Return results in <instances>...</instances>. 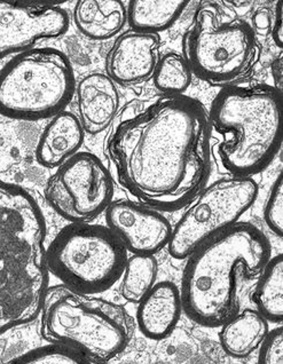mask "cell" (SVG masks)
I'll use <instances>...</instances> for the list:
<instances>
[{"instance_id": "obj_9", "label": "cell", "mask_w": 283, "mask_h": 364, "mask_svg": "<svg viewBox=\"0 0 283 364\" xmlns=\"http://www.w3.org/2000/svg\"><path fill=\"white\" fill-rule=\"evenodd\" d=\"M260 193L254 178L226 176L205 186L172 228L170 256L185 260L195 250L240 223Z\"/></svg>"}, {"instance_id": "obj_14", "label": "cell", "mask_w": 283, "mask_h": 364, "mask_svg": "<svg viewBox=\"0 0 283 364\" xmlns=\"http://www.w3.org/2000/svg\"><path fill=\"white\" fill-rule=\"evenodd\" d=\"M77 109L84 131L97 135L116 121L119 112L117 85L106 74L92 73L76 84Z\"/></svg>"}, {"instance_id": "obj_10", "label": "cell", "mask_w": 283, "mask_h": 364, "mask_svg": "<svg viewBox=\"0 0 283 364\" xmlns=\"http://www.w3.org/2000/svg\"><path fill=\"white\" fill-rule=\"evenodd\" d=\"M110 168L91 153H78L50 176L44 189L48 205L70 223H90L114 198Z\"/></svg>"}, {"instance_id": "obj_21", "label": "cell", "mask_w": 283, "mask_h": 364, "mask_svg": "<svg viewBox=\"0 0 283 364\" xmlns=\"http://www.w3.org/2000/svg\"><path fill=\"white\" fill-rule=\"evenodd\" d=\"M159 262L155 256H131L122 274L119 292L127 301L138 304L157 283Z\"/></svg>"}, {"instance_id": "obj_4", "label": "cell", "mask_w": 283, "mask_h": 364, "mask_svg": "<svg viewBox=\"0 0 283 364\" xmlns=\"http://www.w3.org/2000/svg\"><path fill=\"white\" fill-rule=\"evenodd\" d=\"M210 127L224 140L219 164L230 176L252 178L269 168L282 144V91L269 84L221 88L213 99Z\"/></svg>"}, {"instance_id": "obj_19", "label": "cell", "mask_w": 283, "mask_h": 364, "mask_svg": "<svg viewBox=\"0 0 283 364\" xmlns=\"http://www.w3.org/2000/svg\"><path fill=\"white\" fill-rule=\"evenodd\" d=\"M188 4L181 0H131L127 6V24L133 31L159 35L174 26Z\"/></svg>"}, {"instance_id": "obj_7", "label": "cell", "mask_w": 283, "mask_h": 364, "mask_svg": "<svg viewBox=\"0 0 283 364\" xmlns=\"http://www.w3.org/2000/svg\"><path fill=\"white\" fill-rule=\"evenodd\" d=\"M183 56L193 76L223 88L245 82L260 61V46L245 21L223 22L217 7L204 5L183 36Z\"/></svg>"}, {"instance_id": "obj_26", "label": "cell", "mask_w": 283, "mask_h": 364, "mask_svg": "<svg viewBox=\"0 0 283 364\" xmlns=\"http://www.w3.org/2000/svg\"><path fill=\"white\" fill-rule=\"evenodd\" d=\"M272 38L277 48H282L283 44V18L282 3L279 1L275 9L274 21L272 24Z\"/></svg>"}, {"instance_id": "obj_3", "label": "cell", "mask_w": 283, "mask_h": 364, "mask_svg": "<svg viewBox=\"0 0 283 364\" xmlns=\"http://www.w3.org/2000/svg\"><path fill=\"white\" fill-rule=\"evenodd\" d=\"M46 223L38 203L0 179V335L41 315L50 288Z\"/></svg>"}, {"instance_id": "obj_20", "label": "cell", "mask_w": 283, "mask_h": 364, "mask_svg": "<svg viewBox=\"0 0 283 364\" xmlns=\"http://www.w3.org/2000/svg\"><path fill=\"white\" fill-rule=\"evenodd\" d=\"M252 294L256 311L267 322L281 323L283 318V257L272 256L257 277Z\"/></svg>"}, {"instance_id": "obj_17", "label": "cell", "mask_w": 283, "mask_h": 364, "mask_svg": "<svg viewBox=\"0 0 283 364\" xmlns=\"http://www.w3.org/2000/svg\"><path fill=\"white\" fill-rule=\"evenodd\" d=\"M75 27L86 38L108 41L124 29L127 5L118 0H80L74 9Z\"/></svg>"}, {"instance_id": "obj_25", "label": "cell", "mask_w": 283, "mask_h": 364, "mask_svg": "<svg viewBox=\"0 0 283 364\" xmlns=\"http://www.w3.org/2000/svg\"><path fill=\"white\" fill-rule=\"evenodd\" d=\"M258 350V364H283L282 326L269 331Z\"/></svg>"}, {"instance_id": "obj_6", "label": "cell", "mask_w": 283, "mask_h": 364, "mask_svg": "<svg viewBox=\"0 0 283 364\" xmlns=\"http://www.w3.org/2000/svg\"><path fill=\"white\" fill-rule=\"evenodd\" d=\"M75 90L74 70L63 52L33 48L0 69V115L26 122L54 117L70 103Z\"/></svg>"}, {"instance_id": "obj_13", "label": "cell", "mask_w": 283, "mask_h": 364, "mask_svg": "<svg viewBox=\"0 0 283 364\" xmlns=\"http://www.w3.org/2000/svg\"><path fill=\"white\" fill-rule=\"evenodd\" d=\"M159 35L129 30L107 52L105 70L116 85L134 86L151 80L159 61Z\"/></svg>"}, {"instance_id": "obj_5", "label": "cell", "mask_w": 283, "mask_h": 364, "mask_svg": "<svg viewBox=\"0 0 283 364\" xmlns=\"http://www.w3.org/2000/svg\"><path fill=\"white\" fill-rule=\"evenodd\" d=\"M39 316L45 341L68 347L92 364L108 363L124 352L134 332L124 307L63 284L48 288Z\"/></svg>"}, {"instance_id": "obj_23", "label": "cell", "mask_w": 283, "mask_h": 364, "mask_svg": "<svg viewBox=\"0 0 283 364\" xmlns=\"http://www.w3.org/2000/svg\"><path fill=\"white\" fill-rule=\"evenodd\" d=\"M7 364H92L68 347L48 344L28 350Z\"/></svg>"}, {"instance_id": "obj_16", "label": "cell", "mask_w": 283, "mask_h": 364, "mask_svg": "<svg viewBox=\"0 0 283 364\" xmlns=\"http://www.w3.org/2000/svg\"><path fill=\"white\" fill-rule=\"evenodd\" d=\"M84 138L85 131L78 117L63 110L50 118L41 134L36 148V161L44 168H59L80 153Z\"/></svg>"}, {"instance_id": "obj_2", "label": "cell", "mask_w": 283, "mask_h": 364, "mask_svg": "<svg viewBox=\"0 0 283 364\" xmlns=\"http://www.w3.org/2000/svg\"><path fill=\"white\" fill-rule=\"evenodd\" d=\"M271 258L264 232L236 223L185 259L179 287L183 313L198 326L220 328L241 309V283L260 277Z\"/></svg>"}, {"instance_id": "obj_1", "label": "cell", "mask_w": 283, "mask_h": 364, "mask_svg": "<svg viewBox=\"0 0 283 364\" xmlns=\"http://www.w3.org/2000/svg\"><path fill=\"white\" fill-rule=\"evenodd\" d=\"M211 131L200 101L162 95L116 121L106 155L118 183L139 203L178 211L208 185Z\"/></svg>"}, {"instance_id": "obj_8", "label": "cell", "mask_w": 283, "mask_h": 364, "mask_svg": "<svg viewBox=\"0 0 283 364\" xmlns=\"http://www.w3.org/2000/svg\"><path fill=\"white\" fill-rule=\"evenodd\" d=\"M129 253L106 226L70 223L46 247L48 272L80 294H102L121 279Z\"/></svg>"}, {"instance_id": "obj_27", "label": "cell", "mask_w": 283, "mask_h": 364, "mask_svg": "<svg viewBox=\"0 0 283 364\" xmlns=\"http://www.w3.org/2000/svg\"><path fill=\"white\" fill-rule=\"evenodd\" d=\"M255 26H256L257 29L260 30V31H265L266 29H269V18L267 16V14L264 12H258L256 15H255Z\"/></svg>"}, {"instance_id": "obj_11", "label": "cell", "mask_w": 283, "mask_h": 364, "mask_svg": "<svg viewBox=\"0 0 283 364\" xmlns=\"http://www.w3.org/2000/svg\"><path fill=\"white\" fill-rule=\"evenodd\" d=\"M70 22L58 4L0 1V60L33 50L39 41L59 38Z\"/></svg>"}, {"instance_id": "obj_15", "label": "cell", "mask_w": 283, "mask_h": 364, "mask_svg": "<svg viewBox=\"0 0 283 364\" xmlns=\"http://www.w3.org/2000/svg\"><path fill=\"white\" fill-rule=\"evenodd\" d=\"M183 314L180 289L170 281L154 285L138 303L137 323L145 337L161 341L171 335Z\"/></svg>"}, {"instance_id": "obj_22", "label": "cell", "mask_w": 283, "mask_h": 364, "mask_svg": "<svg viewBox=\"0 0 283 364\" xmlns=\"http://www.w3.org/2000/svg\"><path fill=\"white\" fill-rule=\"evenodd\" d=\"M193 77L183 54L168 52L159 55L151 80L163 95H185L192 85Z\"/></svg>"}, {"instance_id": "obj_18", "label": "cell", "mask_w": 283, "mask_h": 364, "mask_svg": "<svg viewBox=\"0 0 283 364\" xmlns=\"http://www.w3.org/2000/svg\"><path fill=\"white\" fill-rule=\"evenodd\" d=\"M220 345L226 354L245 358L260 348L269 332V322L256 311H240L220 326Z\"/></svg>"}, {"instance_id": "obj_24", "label": "cell", "mask_w": 283, "mask_h": 364, "mask_svg": "<svg viewBox=\"0 0 283 364\" xmlns=\"http://www.w3.org/2000/svg\"><path fill=\"white\" fill-rule=\"evenodd\" d=\"M264 220L274 235H283V178L279 173L269 189L264 208Z\"/></svg>"}, {"instance_id": "obj_12", "label": "cell", "mask_w": 283, "mask_h": 364, "mask_svg": "<svg viewBox=\"0 0 283 364\" xmlns=\"http://www.w3.org/2000/svg\"><path fill=\"white\" fill-rule=\"evenodd\" d=\"M106 227L131 256H155L168 247L171 223L162 212L131 200H112L105 211Z\"/></svg>"}]
</instances>
